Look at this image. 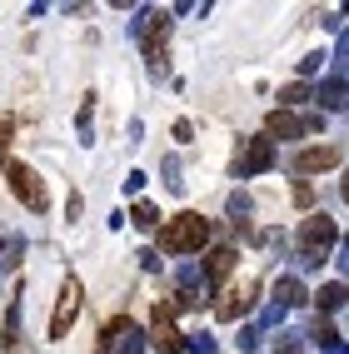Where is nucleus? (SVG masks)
Listing matches in <instances>:
<instances>
[{
	"instance_id": "obj_9",
	"label": "nucleus",
	"mask_w": 349,
	"mask_h": 354,
	"mask_svg": "<svg viewBox=\"0 0 349 354\" xmlns=\"http://www.w3.org/2000/svg\"><path fill=\"white\" fill-rule=\"evenodd\" d=\"M270 160H274L270 140H249V150H245V165H240V175H260V170H270Z\"/></svg>"
},
{
	"instance_id": "obj_15",
	"label": "nucleus",
	"mask_w": 349,
	"mask_h": 354,
	"mask_svg": "<svg viewBox=\"0 0 349 354\" xmlns=\"http://www.w3.org/2000/svg\"><path fill=\"white\" fill-rule=\"evenodd\" d=\"M10 145V120H0V150Z\"/></svg>"
},
{
	"instance_id": "obj_5",
	"label": "nucleus",
	"mask_w": 349,
	"mask_h": 354,
	"mask_svg": "<svg viewBox=\"0 0 349 354\" xmlns=\"http://www.w3.org/2000/svg\"><path fill=\"white\" fill-rule=\"evenodd\" d=\"M175 319V304H155V324H150V344L160 349V354H180V329L170 324Z\"/></svg>"
},
{
	"instance_id": "obj_13",
	"label": "nucleus",
	"mask_w": 349,
	"mask_h": 354,
	"mask_svg": "<svg viewBox=\"0 0 349 354\" xmlns=\"http://www.w3.org/2000/svg\"><path fill=\"white\" fill-rule=\"evenodd\" d=\"M314 299H319V310H334V304H344V290H339V285H324Z\"/></svg>"
},
{
	"instance_id": "obj_3",
	"label": "nucleus",
	"mask_w": 349,
	"mask_h": 354,
	"mask_svg": "<svg viewBox=\"0 0 349 354\" xmlns=\"http://www.w3.org/2000/svg\"><path fill=\"white\" fill-rule=\"evenodd\" d=\"M334 220L330 215H310L305 225H299V250H305V259H324L330 254V245H334Z\"/></svg>"
},
{
	"instance_id": "obj_1",
	"label": "nucleus",
	"mask_w": 349,
	"mask_h": 354,
	"mask_svg": "<svg viewBox=\"0 0 349 354\" xmlns=\"http://www.w3.org/2000/svg\"><path fill=\"white\" fill-rule=\"evenodd\" d=\"M209 245V220L205 215H175L160 225V250L165 254H200Z\"/></svg>"
},
{
	"instance_id": "obj_14",
	"label": "nucleus",
	"mask_w": 349,
	"mask_h": 354,
	"mask_svg": "<svg viewBox=\"0 0 349 354\" xmlns=\"http://www.w3.org/2000/svg\"><path fill=\"white\" fill-rule=\"evenodd\" d=\"M135 225H160V209H155L150 200H140V205H135Z\"/></svg>"
},
{
	"instance_id": "obj_11",
	"label": "nucleus",
	"mask_w": 349,
	"mask_h": 354,
	"mask_svg": "<svg viewBox=\"0 0 349 354\" xmlns=\"http://www.w3.org/2000/svg\"><path fill=\"white\" fill-rule=\"evenodd\" d=\"M165 35H170V20L165 15H150V26H145V45H150V55L165 45Z\"/></svg>"
},
{
	"instance_id": "obj_10",
	"label": "nucleus",
	"mask_w": 349,
	"mask_h": 354,
	"mask_svg": "<svg viewBox=\"0 0 349 354\" xmlns=\"http://www.w3.org/2000/svg\"><path fill=\"white\" fill-rule=\"evenodd\" d=\"M235 270V250H209V279H229Z\"/></svg>"
},
{
	"instance_id": "obj_4",
	"label": "nucleus",
	"mask_w": 349,
	"mask_h": 354,
	"mask_svg": "<svg viewBox=\"0 0 349 354\" xmlns=\"http://www.w3.org/2000/svg\"><path fill=\"white\" fill-rule=\"evenodd\" d=\"M80 299H85V290H80V279L70 274L65 285H60L55 315H50V339H65V335H70V324H75V315H80Z\"/></svg>"
},
{
	"instance_id": "obj_7",
	"label": "nucleus",
	"mask_w": 349,
	"mask_h": 354,
	"mask_svg": "<svg viewBox=\"0 0 349 354\" xmlns=\"http://www.w3.org/2000/svg\"><path fill=\"white\" fill-rule=\"evenodd\" d=\"M254 290H260L254 279H240V285L225 295V304H220V319H240V315L249 310V304H254Z\"/></svg>"
},
{
	"instance_id": "obj_16",
	"label": "nucleus",
	"mask_w": 349,
	"mask_h": 354,
	"mask_svg": "<svg viewBox=\"0 0 349 354\" xmlns=\"http://www.w3.org/2000/svg\"><path fill=\"white\" fill-rule=\"evenodd\" d=\"M344 200H349V175H344Z\"/></svg>"
},
{
	"instance_id": "obj_8",
	"label": "nucleus",
	"mask_w": 349,
	"mask_h": 354,
	"mask_svg": "<svg viewBox=\"0 0 349 354\" xmlns=\"http://www.w3.org/2000/svg\"><path fill=\"white\" fill-rule=\"evenodd\" d=\"M330 165H339V150L334 145H314V150H299L294 170L299 175H314V170H330Z\"/></svg>"
},
{
	"instance_id": "obj_2",
	"label": "nucleus",
	"mask_w": 349,
	"mask_h": 354,
	"mask_svg": "<svg viewBox=\"0 0 349 354\" xmlns=\"http://www.w3.org/2000/svg\"><path fill=\"white\" fill-rule=\"evenodd\" d=\"M6 180H10L15 200L26 205L30 215H40V209H45V180L30 170V165H20V160H6Z\"/></svg>"
},
{
	"instance_id": "obj_12",
	"label": "nucleus",
	"mask_w": 349,
	"mask_h": 354,
	"mask_svg": "<svg viewBox=\"0 0 349 354\" xmlns=\"http://www.w3.org/2000/svg\"><path fill=\"white\" fill-rule=\"evenodd\" d=\"M274 299H279V304H299V299H305V290H299L294 279H279V285H274Z\"/></svg>"
},
{
	"instance_id": "obj_6",
	"label": "nucleus",
	"mask_w": 349,
	"mask_h": 354,
	"mask_svg": "<svg viewBox=\"0 0 349 354\" xmlns=\"http://www.w3.org/2000/svg\"><path fill=\"white\" fill-rule=\"evenodd\" d=\"M265 130H270V135H279V140H299L305 130H319V115L299 120V115H290V110H274L270 120H265Z\"/></svg>"
}]
</instances>
